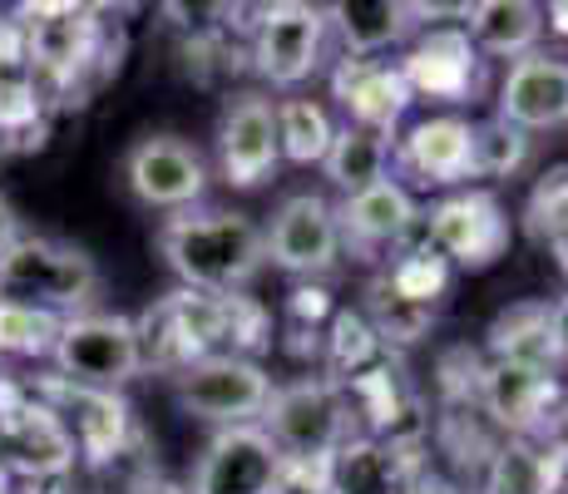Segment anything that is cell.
I'll list each match as a JSON object with an SVG mask.
<instances>
[{"instance_id":"obj_1","label":"cell","mask_w":568,"mask_h":494,"mask_svg":"<svg viewBox=\"0 0 568 494\" xmlns=\"http://www.w3.org/2000/svg\"><path fill=\"white\" fill-rule=\"evenodd\" d=\"M159 252L189 292H243L267 268L262 228L247 213H179L159 228Z\"/></svg>"},{"instance_id":"obj_2","label":"cell","mask_w":568,"mask_h":494,"mask_svg":"<svg viewBox=\"0 0 568 494\" xmlns=\"http://www.w3.org/2000/svg\"><path fill=\"white\" fill-rule=\"evenodd\" d=\"M26 26V50H30V74L45 90V99H70L84 94L90 80L114 70L104 60V20L90 6H20L16 10Z\"/></svg>"},{"instance_id":"obj_3","label":"cell","mask_w":568,"mask_h":494,"mask_svg":"<svg viewBox=\"0 0 568 494\" xmlns=\"http://www.w3.org/2000/svg\"><path fill=\"white\" fill-rule=\"evenodd\" d=\"M0 296L45 306L54 316H84L100 302V268L84 248L54 238H20L0 258Z\"/></svg>"},{"instance_id":"obj_4","label":"cell","mask_w":568,"mask_h":494,"mask_svg":"<svg viewBox=\"0 0 568 494\" xmlns=\"http://www.w3.org/2000/svg\"><path fill=\"white\" fill-rule=\"evenodd\" d=\"M262 431L282 450L287 465H326L352 435V405L336 381L302 376L272 391L267 411H262Z\"/></svg>"},{"instance_id":"obj_5","label":"cell","mask_w":568,"mask_h":494,"mask_svg":"<svg viewBox=\"0 0 568 494\" xmlns=\"http://www.w3.org/2000/svg\"><path fill=\"white\" fill-rule=\"evenodd\" d=\"M134 336H139V356H144L149 371L179 376V371L199 366L203 356L223 351V306L207 292H189V288L169 292L139 312Z\"/></svg>"},{"instance_id":"obj_6","label":"cell","mask_w":568,"mask_h":494,"mask_svg":"<svg viewBox=\"0 0 568 494\" xmlns=\"http://www.w3.org/2000/svg\"><path fill=\"white\" fill-rule=\"evenodd\" d=\"M74 441L36 391L0 381V475L60 480L74 470Z\"/></svg>"},{"instance_id":"obj_7","label":"cell","mask_w":568,"mask_h":494,"mask_svg":"<svg viewBox=\"0 0 568 494\" xmlns=\"http://www.w3.org/2000/svg\"><path fill=\"white\" fill-rule=\"evenodd\" d=\"M479 411L505 431V441H559L564 386L554 371L519 361H485Z\"/></svg>"},{"instance_id":"obj_8","label":"cell","mask_w":568,"mask_h":494,"mask_svg":"<svg viewBox=\"0 0 568 494\" xmlns=\"http://www.w3.org/2000/svg\"><path fill=\"white\" fill-rule=\"evenodd\" d=\"M272 376L257 366L253 356H227V351H217V356H203L199 366L179 371L173 376V395H179V405L189 415H199V421H213V425H253L262 421V411H267L272 401Z\"/></svg>"},{"instance_id":"obj_9","label":"cell","mask_w":568,"mask_h":494,"mask_svg":"<svg viewBox=\"0 0 568 494\" xmlns=\"http://www.w3.org/2000/svg\"><path fill=\"white\" fill-rule=\"evenodd\" d=\"M420 223H425V243L440 252L450 268H465V272L495 268L509 252V238H515L499 198L485 189L445 193L440 203H430V213Z\"/></svg>"},{"instance_id":"obj_10","label":"cell","mask_w":568,"mask_h":494,"mask_svg":"<svg viewBox=\"0 0 568 494\" xmlns=\"http://www.w3.org/2000/svg\"><path fill=\"white\" fill-rule=\"evenodd\" d=\"M54 366H60V376L74 381V386L119 391L124 381H134L139 371H144L134 322H129V316H109V312L64 316L60 342H54Z\"/></svg>"},{"instance_id":"obj_11","label":"cell","mask_w":568,"mask_h":494,"mask_svg":"<svg viewBox=\"0 0 568 494\" xmlns=\"http://www.w3.org/2000/svg\"><path fill=\"white\" fill-rule=\"evenodd\" d=\"M326 46V10L307 0H277L257 10L253 26V70L277 90H297L316 74Z\"/></svg>"},{"instance_id":"obj_12","label":"cell","mask_w":568,"mask_h":494,"mask_svg":"<svg viewBox=\"0 0 568 494\" xmlns=\"http://www.w3.org/2000/svg\"><path fill=\"white\" fill-rule=\"evenodd\" d=\"M36 395L64 421V431H70L74 450L84 455L90 470L114 465L129 450V441H134V411H129V401L119 391L74 386L64 376H50V381H40Z\"/></svg>"},{"instance_id":"obj_13","label":"cell","mask_w":568,"mask_h":494,"mask_svg":"<svg viewBox=\"0 0 568 494\" xmlns=\"http://www.w3.org/2000/svg\"><path fill=\"white\" fill-rule=\"evenodd\" d=\"M277 104L257 90H243L227 99L223 119H217V169H223L227 189L253 193L277 173Z\"/></svg>"},{"instance_id":"obj_14","label":"cell","mask_w":568,"mask_h":494,"mask_svg":"<svg viewBox=\"0 0 568 494\" xmlns=\"http://www.w3.org/2000/svg\"><path fill=\"white\" fill-rule=\"evenodd\" d=\"M267 262L292 278H326L342 258V228H336V208L322 193H292L287 203L272 213V228L262 233Z\"/></svg>"},{"instance_id":"obj_15","label":"cell","mask_w":568,"mask_h":494,"mask_svg":"<svg viewBox=\"0 0 568 494\" xmlns=\"http://www.w3.org/2000/svg\"><path fill=\"white\" fill-rule=\"evenodd\" d=\"M282 470L287 460L262 425H227L207 441L193 470V494H277Z\"/></svg>"},{"instance_id":"obj_16","label":"cell","mask_w":568,"mask_h":494,"mask_svg":"<svg viewBox=\"0 0 568 494\" xmlns=\"http://www.w3.org/2000/svg\"><path fill=\"white\" fill-rule=\"evenodd\" d=\"M124 189L144 208H193L207 193V163L189 139L144 134L124 153Z\"/></svg>"},{"instance_id":"obj_17","label":"cell","mask_w":568,"mask_h":494,"mask_svg":"<svg viewBox=\"0 0 568 494\" xmlns=\"http://www.w3.org/2000/svg\"><path fill=\"white\" fill-rule=\"evenodd\" d=\"M400 74H406L415 99L465 104V99H475L479 84H485V60L469 46L465 26H430L400 54Z\"/></svg>"},{"instance_id":"obj_18","label":"cell","mask_w":568,"mask_h":494,"mask_svg":"<svg viewBox=\"0 0 568 494\" xmlns=\"http://www.w3.org/2000/svg\"><path fill=\"white\" fill-rule=\"evenodd\" d=\"M336 228H342V248L362 262H381V252L406 248L410 233L420 228V208L406 183L381 179L366 193H352L336 208Z\"/></svg>"},{"instance_id":"obj_19","label":"cell","mask_w":568,"mask_h":494,"mask_svg":"<svg viewBox=\"0 0 568 494\" xmlns=\"http://www.w3.org/2000/svg\"><path fill=\"white\" fill-rule=\"evenodd\" d=\"M396 169L415 189H460L475 179V124L460 114L420 119L396 149Z\"/></svg>"},{"instance_id":"obj_20","label":"cell","mask_w":568,"mask_h":494,"mask_svg":"<svg viewBox=\"0 0 568 494\" xmlns=\"http://www.w3.org/2000/svg\"><path fill=\"white\" fill-rule=\"evenodd\" d=\"M425 475L420 445L346 435L326 470V494H406Z\"/></svg>"},{"instance_id":"obj_21","label":"cell","mask_w":568,"mask_h":494,"mask_svg":"<svg viewBox=\"0 0 568 494\" xmlns=\"http://www.w3.org/2000/svg\"><path fill=\"white\" fill-rule=\"evenodd\" d=\"M332 94L342 99L352 124H362L381 139L396 134V124L415 104L406 74H400V60H346L342 54L332 70Z\"/></svg>"},{"instance_id":"obj_22","label":"cell","mask_w":568,"mask_h":494,"mask_svg":"<svg viewBox=\"0 0 568 494\" xmlns=\"http://www.w3.org/2000/svg\"><path fill=\"white\" fill-rule=\"evenodd\" d=\"M509 129L534 134V129H564L568 124V64L554 54H524L509 64L499 84V114Z\"/></svg>"},{"instance_id":"obj_23","label":"cell","mask_w":568,"mask_h":494,"mask_svg":"<svg viewBox=\"0 0 568 494\" xmlns=\"http://www.w3.org/2000/svg\"><path fill=\"white\" fill-rule=\"evenodd\" d=\"M420 26V6L406 0H336L326 6V30H336L346 60H376Z\"/></svg>"},{"instance_id":"obj_24","label":"cell","mask_w":568,"mask_h":494,"mask_svg":"<svg viewBox=\"0 0 568 494\" xmlns=\"http://www.w3.org/2000/svg\"><path fill=\"white\" fill-rule=\"evenodd\" d=\"M568 441H499L485 465V494H564Z\"/></svg>"},{"instance_id":"obj_25","label":"cell","mask_w":568,"mask_h":494,"mask_svg":"<svg viewBox=\"0 0 568 494\" xmlns=\"http://www.w3.org/2000/svg\"><path fill=\"white\" fill-rule=\"evenodd\" d=\"M460 26L479 54L524 60L544 36V10L534 0H475L460 10Z\"/></svg>"},{"instance_id":"obj_26","label":"cell","mask_w":568,"mask_h":494,"mask_svg":"<svg viewBox=\"0 0 568 494\" xmlns=\"http://www.w3.org/2000/svg\"><path fill=\"white\" fill-rule=\"evenodd\" d=\"M489 361H519V366L559 371L554 351V306L549 302H515L489 322Z\"/></svg>"},{"instance_id":"obj_27","label":"cell","mask_w":568,"mask_h":494,"mask_svg":"<svg viewBox=\"0 0 568 494\" xmlns=\"http://www.w3.org/2000/svg\"><path fill=\"white\" fill-rule=\"evenodd\" d=\"M386 163H390V144L381 134H371L362 124H342L326 149L322 169L332 179V189H342L346 198L352 193H366L371 183L386 179Z\"/></svg>"},{"instance_id":"obj_28","label":"cell","mask_w":568,"mask_h":494,"mask_svg":"<svg viewBox=\"0 0 568 494\" xmlns=\"http://www.w3.org/2000/svg\"><path fill=\"white\" fill-rule=\"evenodd\" d=\"M50 129V99L36 74H6L0 80V153L6 149H40Z\"/></svg>"},{"instance_id":"obj_29","label":"cell","mask_w":568,"mask_h":494,"mask_svg":"<svg viewBox=\"0 0 568 494\" xmlns=\"http://www.w3.org/2000/svg\"><path fill=\"white\" fill-rule=\"evenodd\" d=\"M322 346H326V371H332L326 381H336V386H346L352 376H362L366 366H376L386 356L381 336L371 332V322L362 312H352V306H336V316L326 322Z\"/></svg>"},{"instance_id":"obj_30","label":"cell","mask_w":568,"mask_h":494,"mask_svg":"<svg viewBox=\"0 0 568 494\" xmlns=\"http://www.w3.org/2000/svg\"><path fill=\"white\" fill-rule=\"evenodd\" d=\"M362 316L371 322V332L381 336V346H386V351H390V346H415L425 332H430V322H435L430 306L406 302V296H400V292L386 282V272H381V278H371Z\"/></svg>"},{"instance_id":"obj_31","label":"cell","mask_w":568,"mask_h":494,"mask_svg":"<svg viewBox=\"0 0 568 494\" xmlns=\"http://www.w3.org/2000/svg\"><path fill=\"white\" fill-rule=\"evenodd\" d=\"M60 326H64V316L45 312V306H30V302H10V296H0V356H16V361L54 356Z\"/></svg>"},{"instance_id":"obj_32","label":"cell","mask_w":568,"mask_h":494,"mask_svg":"<svg viewBox=\"0 0 568 494\" xmlns=\"http://www.w3.org/2000/svg\"><path fill=\"white\" fill-rule=\"evenodd\" d=\"M336 139V124L316 99H282L277 104V149L292 163H322Z\"/></svg>"},{"instance_id":"obj_33","label":"cell","mask_w":568,"mask_h":494,"mask_svg":"<svg viewBox=\"0 0 568 494\" xmlns=\"http://www.w3.org/2000/svg\"><path fill=\"white\" fill-rule=\"evenodd\" d=\"M386 282L406 296V302L430 306V312H435V302H440L445 288H450V262H445L440 252L420 238V243L400 248V258L386 268Z\"/></svg>"},{"instance_id":"obj_34","label":"cell","mask_w":568,"mask_h":494,"mask_svg":"<svg viewBox=\"0 0 568 494\" xmlns=\"http://www.w3.org/2000/svg\"><path fill=\"white\" fill-rule=\"evenodd\" d=\"M223 346L227 356H253V351L272 346V312L247 292H223Z\"/></svg>"},{"instance_id":"obj_35","label":"cell","mask_w":568,"mask_h":494,"mask_svg":"<svg viewBox=\"0 0 568 494\" xmlns=\"http://www.w3.org/2000/svg\"><path fill=\"white\" fill-rule=\"evenodd\" d=\"M529 159V134L509 129L505 119L475 124V179H509Z\"/></svg>"},{"instance_id":"obj_36","label":"cell","mask_w":568,"mask_h":494,"mask_svg":"<svg viewBox=\"0 0 568 494\" xmlns=\"http://www.w3.org/2000/svg\"><path fill=\"white\" fill-rule=\"evenodd\" d=\"M524 228H529V238H539V243H549V238H559L568 228V163L549 169L529 189V203H524Z\"/></svg>"},{"instance_id":"obj_37","label":"cell","mask_w":568,"mask_h":494,"mask_svg":"<svg viewBox=\"0 0 568 494\" xmlns=\"http://www.w3.org/2000/svg\"><path fill=\"white\" fill-rule=\"evenodd\" d=\"M20 238H26V233H20V213H16V208H10V198L0 193V258H6V252L16 248Z\"/></svg>"},{"instance_id":"obj_38","label":"cell","mask_w":568,"mask_h":494,"mask_svg":"<svg viewBox=\"0 0 568 494\" xmlns=\"http://www.w3.org/2000/svg\"><path fill=\"white\" fill-rule=\"evenodd\" d=\"M554 351H559V361H568V296L554 302Z\"/></svg>"},{"instance_id":"obj_39","label":"cell","mask_w":568,"mask_h":494,"mask_svg":"<svg viewBox=\"0 0 568 494\" xmlns=\"http://www.w3.org/2000/svg\"><path fill=\"white\" fill-rule=\"evenodd\" d=\"M129 494H193V490L173 485V480H163V475H144V480H134V490Z\"/></svg>"},{"instance_id":"obj_40","label":"cell","mask_w":568,"mask_h":494,"mask_svg":"<svg viewBox=\"0 0 568 494\" xmlns=\"http://www.w3.org/2000/svg\"><path fill=\"white\" fill-rule=\"evenodd\" d=\"M406 494H465L460 485H450V480H440V475H420Z\"/></svg>"},{"instance_id":"obj_41","label":"cell","mask_w":568,"mask_h":494,"mask_svg":"<svg viewBox=\"0 0 568 494\" xmlns=\"http://www.w3.org/2000/svg\"><path fill=\"white\" fill-rule=\"evenodd\" d=\"M544 26H549L559 40H568V0H554V6L544 10Z\"/></svg>"},{"instance_id":"obj_42","label":"cell","mask_w":568,"mask_h":494,"mask_svg":"<svg viewBox=\"0 0 568 494\" xmlns=\"http://www.w3.org/2000/svg\"><path fill=\"white\" fill-rule=\"evenodd\" d=\"M549 252H554V262H559V272H568V228L559 238H549Z\"/></svg>"},{"instance_id":"obj_43","label":"cell","mask_w":568,"mask_h":494,"mask_svg":"<svg viewBox=\"0 0 568 494\" xmlns=\"http://www.w3.org/2000/svg\"><path fill=\"white\" fill-rule=\"evenodd\" d=\"M0 494H10V485H6V475H0Z\"/></svg>"}]
</instances>
